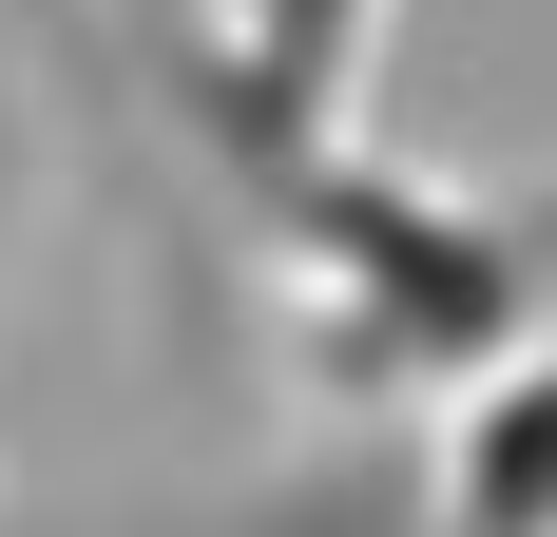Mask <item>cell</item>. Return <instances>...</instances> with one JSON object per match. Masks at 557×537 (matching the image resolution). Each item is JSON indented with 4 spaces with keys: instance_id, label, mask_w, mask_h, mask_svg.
<instances>
[{
    "instance_id": "6da1fadb",
    "label": "cell",
    "mask_w": 557,
    "mask_h": 537,
    "mask_svg": "<svg viewBox=\"0 0 557 537\" xmlns=\"http://www.w3.org/2000/svg\"><path fill=\"white\" fill-rule=\"evenodd\" d=\"M250 250L308 288V365L346 403H461L557 326V192H443V173H385L366 135L288 154L250 192Z\"/></svg>"
},
{
    "instance_id": "7a4b0ae2",
    "label": "cell",
    "mask_w": 557,
    "mask_h": 537,
    "mask_svg": "<svg viewBox=\"0 0 557 537\" xmlns=\"http://www.w3.org/2000/svg\"><path fill=\"white\" fill-rule=\"evenodd\" d=\"M366 58H385V0H250L231 39L193 0H135V20H115V77H135V115L193 154V192L231 212V250H250V192L346 135Z\"/></svg>"
},
{
    "instance_id": "3957f363",
    "label": "cell",
    "mask_w": 557,
    "mask_h": 537,
    "mask_svg": "<svg viewBox=\"0 0 557 537\" xmlns=\"http://www.w3.org/2000/svg\"><path fill=\"white\" fill-rule=\"evenodd\" d=\"M443 537H557V326L443 403Z\"/></svg>"
}]
</instances>
